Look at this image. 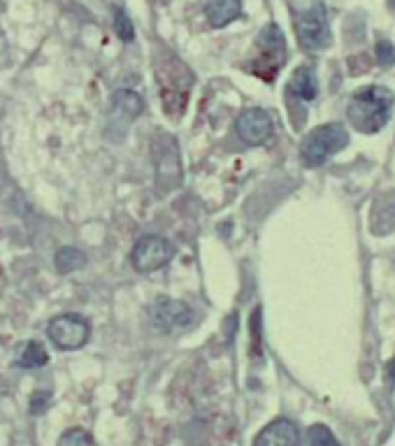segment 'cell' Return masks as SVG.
I'll use <instances>...</instances> for the list:
<instances>
[{
    "mask_svg": "<svg viewBox=\"0 0 395 446\" xmlns=\"http://www.w3.org/2000/svg\"><path fill=\"white\" fill-rule=\"evenodd\" d=\"M393 109V95L388 89L365 86L353 93L349 102V118L360 132H377L388 123Z\"/></svg>",
    "mask_w": 395,
    "mask_h": 446,
    "instance_id": "6da1fadb",
    "label": "cell"
},
{
    "mask_svg": "<svg viewBox=\"0 0 395 446\" xmlns=\"http://www.w3.org/2000/svg\"><path fill=\"white\" fill-rule=\"evenodd\" d=\"M346 144H349V132H346V128L342 123L318 125V128L311 130L300 144L302 163L309 165V167H316V165L325 163L332 153L344 149Z\"/></svg>",
    "mask_w": 395,
    "mask_h": 446,
    "instance_id": "7a4b0ae2",
    "label": "cell"
},
{
    "mask_svg": "<svg viewBox=\"0 0 395 446\" xmlns=\"http://www.w3.org/2000/svg\"><path fill=\"white\" fill-rule=\"evenodd\" d=\"M47 334H49L52 344L61 348V351H75V348H82L88 341L91 325L79 314H63V316L49 321Z\"/></svg>",
    "mask_w": 395,
    "mask_h": 446,
    "instance_id": "3957f363",
    "label": "cell"
},
{
    "mask_svg": "<svg viewBox=\"0 0 395 446\" xmlns=\"http://www.w3.org/2000/svg\"><path fill=\"white\" fill-rule=\"evenodd\" d=\"M172 256H175V249H172V244L165 240V237L144 235L133 247L130 263H133V268L137 272L147 275V272H156L165 268V265L172 261Z\"/></svg>",
    "mask_w": 395,
    "mask_h": 446,
    "instance_id": "277c9868",
    "label": "cell"
},
{
    "mask_svg": "<svg viewBox=\"0 0 395 446\" xmlns=\"http://www.w3.org/2000/svg\"><path fill=\"white\" fill-rule=\"evenodd\" d=\"M295 33H297L300 45L304 49H309V52H316V49L328 47L330 45V28H328V19H325L323 7L316 5L307 12L297 14Z\"/></svg>",
    "mask_w": 395,
    "mask_h": 446,
    "instance_id": "5b68a950",
    "label": "cell"
},
{
    "mask_svg": "<svg viewBox=\"0 0 395 446\" xmlns=\"http://www.w3.org/2000/svg\"><path fill=\"white\" fill-rule=\"evenodd\" d=\"M235 130H238L242 142L258 146V144H265L268 139L272 137L274 125H272V118H270L268 112L247 109V112H242L238 116V121H235Z\"/></svg>",
    "mask_w": 395,
    "mask_h": 446,
    "instance_id": "8992f818",
    "label": "cell"
},
{
    "mask_svg": "<svg viewBox=\"0 0 395 446\" xmlns=\"http://www.w3.org/2000/svg\"><path fill=\"white\" fill-rule=\"evenodd\" d=\"M142 107L144 102L135 91H128V89L116 91L112 100V109H109V130H119L123 137L130 121H135V118L140 116Z\"/></svg>",
    "mask_w": 395,
    "mask_h": 446,
    "instance_id": "52a82bcc",
    "label": "cell"
},
{
    "mask_svg": "<svg viewBox=\"0 0 395 446\" xmlns=\"http://www.w3.org/2000/svg\"><path fill=\"white\" fill-rule=\"evenodd\" d=\"M151 318H154V323L161 328V330L170 332V330H177V328L189 325L193 318V312L189 305L179 302V300L161 298L151 307Z\"/></svg>",
    "mask_w": 395,
    "mask_h": 446,
    "instance_id": "ba28073f",
    "label": "cell"
},
{
    "mask_svg": "<svg viewBox=\"0 0 395 446\" xmlns=\"http://www.w3.org/2000/svg\"><path fill=\"white\" fill-rule=\"evenodd\" d=\"M254 446H300V432H297L295 423L279 418L272 421L265 430L256 437Z\"/></svg>",
    "mask_w": 395,
    "mask_h": 446,
    "instance_id": "9c48e42d",
    "label": "cell"
},
{
    "mask_svg": "<svg viewBox=\"0 0 395 446\" xmlns=\"http://www.w3.org/2000/svg\"><path fill=\"white\" fill-rule=\"evenodd\" d=\"M370 228L374 235H388L395 230V198L393 195H386V198H379L374 202Z\"/></svg>",
    "mask_w": 395,
    "mask_h": 446,
    "instance_id": "30bf717a",
    "label": "cell"
},
{
    "mask_svg": "<svg viewBox=\"0 0 395 446\" xmlns=\"http://www.w3.org/2000/svg\"><path fill=\"white\" fill-rule=\"evenodd\" d=\"M205 14L214 28H224L242 14V0H207Z\"/></svg>",
    "mask_w": 395,
    "mask_h": 446,
    "instance_id": "8fae6325",
    "label": "cell"
},
{
    "mask_svg": "<svg viewBox=\"0 0 395 446\" xmlns=\"http://www.w3.org/2000/svg\"><path fill=\"white\" fill-rule=\"evenodd\" d=\"M288 93H293L302 100H314L318 93V82L311 68H297L288 82Z\"/></svg>",
    "mask_w": 395,
    "mask_h": 446,
    "instance_id": "7c38bea8",
    "label": "cell"
},
{
    "mask_svg": "<svg viewBox=\"0 0 395 446\" xmlns=\"http://www.w3.org/2000/svg\"><path fill=\"white\" fill-rule=\"evenodd\" d=\"M86 265L84 251L75 249V247H63L56 251V270L61 275H70L75 270H82Z\"/></svg>",
    "mask_w": 395,
    "mask_h": 446,
    "instance_id": "4fadbf2b",
    "label": "cell"
},
{
    "mask_svg": "<svg viewBox=\"0 0 395 446\" xmlns=\"http://www.w3.org/2000/svg\"><path fill=\"white\" fill-rule=\"evenodd\" d=\"M47 362V351L45 346L40 344V341H29L22 353V358H19V365L22 367H40Z\"/></svg>",
    "mask_w": 395,
    "mask_h": 446,
    "instance_id": "5bb4252c",
    "label": "cell"
},
{
    "mask_svg": "<svg viewBox=\"0 0 395 446\" xmlns=\"http://www.w3.org/2000/svg\"><path fill=\"white\" fill-rule=\"evenodd\" d=\"M59 446H93V437L82 428H70L61 435Z\"/></svg>",
    "mask_w": 395,
    "mask_h": 446,
    "instance_id": "9a60e30c",
    "label": "cell"
},
{
    "mask_svg": "<svg viewBox=\"0 0 395 446\" xmlns=\"http://www.w3.org/2000/svg\"><path fill=\"white\" fill-rule=\"evenodd\" d=\"M114 33L119 35L123 42H130L135 38V28H133V21L128 19V14L123 10H116L114 12Z\"/></svg>",
    "mask_w": 395,
    "mask_h": 446,
    "instance_id": "2e32d148",
    "label": "cell"
},
{
    "mask_svg": "<svg viewBox=\"0 0 395 446\" xmlns=\"http://www.w3.org/2000/svg\"><path fill=\"white\" fill-rule=\"evenodd\" d=\"M309 446H339V442L325 425H314L309 428Z\"/></svg>",
    "mask_w": 395,
    "mask_h": 446,
    "instance_id": "e0dca14e",
    "label": "cell"
},
{
    "mask_svg": "<svg viewBox=\"0 0 395 446\" xmlns=\"http://www.w3.org/2000/svg\"><path fill=\"white\" fill-rule=\"evenodd\" d=\"M377 61H379V66H384V68L395 66V47L388 38L377 40Z\"/></svg>",
    "mask_w": 395,
    "mask_h": 446,
    "instance_id": "ac0fdd59",
    "label": "cell"
},
{
    "mask_svg": "<svg viewBox=\"0 0 395 446\" xmlns=\"http://www.w3.org/2000/svg\"><path fill=\"white\" fill-rule=\"evenodd\" d=\"M47 404H49V393H36L31 400V414H42L47 411Z\"/></svg>",
    "mask_w": 395,
    "mask_h": 446,
    "instance_id": "d6986e66",
    "label": "cell"
},
{
    "mask_svg": "<svg viewBox=\"0 0 395 446\" xmlns=\"http://www.w3.org/2000/svg\"><path fill=\"white\" fill-rule=\"evenodd\" d=\"M388 372H391V376L395 379V358H393L391 362H388Z\"/></svg>",
    "mask_w": 395,
    "mask_h": 446,
    "instance_id": "ffe728a7",
    "label": "cell"
},
{
    "mask_svg": "<svg viewBox=\"0 0 395 446\" xmlns=\"http://www.w3.org/2000/svg\"><path fill=\"white\" fill-rule=\"evenodd\" d=\"M388 3H391V7H393V12H395V0H388Z\"/></svg>",
    "mask_w": 395,
    "mask_h": 446,
    "instance_id": "44dd1931",
    "label": "cell"
}]
</instances>
